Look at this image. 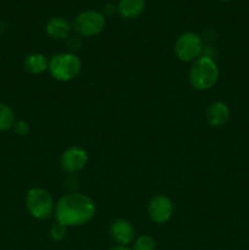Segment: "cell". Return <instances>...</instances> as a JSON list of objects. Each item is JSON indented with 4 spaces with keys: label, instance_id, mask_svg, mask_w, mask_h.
Returning a JSON list of instances; mask_svg holds the SVG:
<instances>
[{
    "label": "cell",
    "instance_id": "obj_1",
    "mask_svg": "<svg viewBox=\"0 0 249 250\" xmlns=\"http://www.w3.org/2000/svg\"><path fill=\"white\" fill-rule=\"evenodd\" d=\"M97 208L88 195L68 193L59 199L55 208V217L65 227L82 226L94 217Z\"/></svg>",
    "mask_w": 249,
    "mask_h": 250
},
{
    "label": "cell",
    "instance_id": "obj_7",
    "mask_svg": "<svg viewBox=\"0 0 249 250\" xmlns=\"http://www.w3.org/2000/svg\"><path fill=\"white\" fill-rule=\"evenodd\" d=\"M173 204L166 195H155L148 204V215L155 224H165L172 217Z\"/></svg>",
    "mask_w": 249,
    "mask_h": 250
},
{
    "label": "cell",
    "instance_id": "obj_4",
    "mask_svg": "<svg viewBox=\"0 0 249 250\" xmlns=\"http://www.w3.org/2000/svg\"><path fill=\"white\" fill-rule=\"evenodd\" d=\"M26 207L37 220H46L54 211V200L44 188H32L26 195Z\"/></svg>",
    "mask_w": 249,
    "mask_h": 250
},
{
    "label": "cell",
    "instance_id": "obj_10",
    "mask_svg": "<svg viewBox=\"0 0 249 250\" xmlns=\"http://www.w3.org/2000/svg\"><path fill=\"white\" fill-rule=\"evenodd\" d=\"M229 109L222 102H214L207 109V121L212 127H221L228 121Z\"/></svg>",
    "mask_w": 249,
    "mask_h": 250
},
{
    "label": "cell",
    "instance_id": "obj_3",
    "mask_svg": "<svg viewBox=\"0 0 249 250\" xmlns=\"http://www.w3.org/2000/svg\"><path fill=\"white\" fill-rule=\"evenodd\" d=\"M82 68L81 60L71 53L54 55L49 61V72L59 82H68L77 77Z\"/></svg>",
    "mask_w": 249,
    "mask_h": 250
},
{
    "label": "cell",
    "instance_id": "obj_13",
    "mask_svg": "<svg viewBox=\"0 0 249 250\" xmlns=\"http://www.w3.org/2000/svg\"><path fill=\"white\" fill-rule=\"evenodd\" d=\"M49 67V62L45 56L41 53H32L24 59V68L33 75H41Z\"/></svg>",
    "mask_w": 249,
    "mask_h": 250
},
{
    "label": "cell",
    "instance_id": "obj_5",
    "mask_svg": "<svg viewBox=\"0 0 249 250\" xmlns=\"http://www.w3.org/2000/svg\"><path fill=\"white\" fill-rule=\"evenodd\" d=\"M203 49L202 39L193 32L181 34L175 43L176 56L183 62H194L202 56Z\"/></svg>",
    "mask_w": 249,
    "mask_h": 250
},
{
    "label": "cell",
    "instance_id": "obj_14",
    "mask_svg": "<svg viewBox=\"0 0 249 250\" xmlns=\"http://www.w3.org/2000/svg\"><path fill=\"white\" fill-rule=\"evenodd\" d=\"M15 124L14 112L4 103H0V132L12 128Z\"/></svg>",
    "mask_w": 249,
    "mask_h": 250
},
{
    "label": "cell",
    "instance_id": "obj_20",
    "mask_svg": "<svg viewBox=\"0 0 249 250\" xmlns=\"http://www.w3.org/2000/svg\"><path fill=\"white\" fill-rule=\"evenodd\" d=\"M221 1H229V0H221Z\"/></svg>",
    "mask_w": 249,
    "mask_h": 250
},
{
    "label": "cell",
    "instance_id": "obj_9",
    "mask_svg": "<svg viewBox=\"0 0 249 250\" xmlns=\"http://www.w3.org/2000/svg\"><path fill=\"white\" fill-rule=\"evenodd\" d=\"M110 236L117 246L128 247L136 239V229L128 220L117 219L110 226Z\"/></svg>",
    "mask_w": 249,
    "mask_h": 250
},
{
    "label": "cell",
    "instance_id": "obj_2",
    "mask_svg": "<svg viewBox=\"0 0 249 250\" xmlns=\"http://www.w3.org/2000/svg\"><path fill=\"white\" fill-rule=\"evenodd\" d=\"M219 80V67L210 56H200L189 70V82L197 90H208Z\"/></svg>",
    "mask_w": 249,
    "mask_h": 250
},
{
    "label": "cell",
    "instance_id": "obj_6",
    "mask_svg": "<svg viewBox=\"0 0 249 250\" xmlns=\"http://www.w3.org/2000/svg\"><path fill=\"white\" fill-rule=\"evenodd\" d=\"M105 17L102 12L97 10H85L78 14L73 21V28L81 37L97 36L104 29Z\"/></svg>",
    "mask_w": 249,
    "mask_h": 250
},
{
    "label": "cell",
    "instance_id": "obj_12",
    "mask_svg": "<svg viewBox=\"0 0 249 250\" xmlns=\"http://www.w3.org/2000/svg\"><path fill=\"white\" fill-rule=\"evenodd\" d=\"M145 7V0H120L117 4L119 14L124 19H136Z\"/></svg>",
    "mask_w": 249,
    "mask_h": 250
},
{
    "label": "cell",
    "instance_id": "obj_19",
    "mask_svg": "<svg viewBox=\"0 0 249 250\" xmlns=\"http://www.w3.org/2000/svg\"><path fill=\"white\" fill-rule=\"evenodd\" d=\"M5 27H6V24H5V22H0V36H1V34L4 33Z\"/></svg>",
    "mask_w": 249,
    "mask_h": 250
},
{
    "label": "cell",
    "instance_id": "obj_15",
    "mask_svg": "<svg viewBox=\"0 0 249 250\" xmlns=\"http://www.w3.org/2000/svg\"><path fill=\"white\" fill-rule=\"evenodd\" d=\"M156 246L158 244H156L154 237L148 236V234H142L133 241L132 250H156Z\"/></svg>",
    "mask_w": 249,
    "mask_h": 250
},
{
    "label": "cell",
    "instance_id": "obj_17",
    "mask_svg": "<svg viewBox=\"0 0 249 250\" xmlns=\"http://www.w3.org/2000/svg\"><path fill=\"white\" fill-rule=\"evenodd\" d=\"M12 128H14L15 133L19 134V136H26V134L29 132V125L27 124L26 121H22V120H20V121L15 122Z\"/></svg>",
    "mask_w": 249,
    "mask_h": 250
},
{
    "label": "cell",
    "instance_id": "obj_18",
    "mask_svg": "<svg viewBox=\"0 0 249 250\" xmlns=\"http://www.w3.org/2000/svg\"><path fill=\"white\" fill-rule=\"evenodd\" d=\"M109 250H132V248H128V247H124V246H115L112 248H110Z\"/></svg>",
    "mask_w": 249,
    "mask_h": 250
},
{
    "label": "cell",
    "instance_id": "obj_8",
    "mask_svg": "<svg viewBox=\"0 0 249 250\" xmlns=\"http://www.w3.org/2000/svg\"><path fill=\"white\" fill-rule=\"evenodd\" d=\"M88 161L87 151L81 146H70L61 155V168L66 173H77L85 167Z\"/></svg>",
    "mask_w": 249,
    "mask_h": 250
},
{
    "label": "cell",
    "instance_id": "obj_11",
    "mask_svg": "<svg viewBox=\"0 0 249 250\" xmlns=\"http://www.w3.org/2000/svg\"><path fill=\"white\" fill-rule=\"evenodd\" d=\"M45 31L50 38L62 41V39L67 38L70 34L71 26L67 20L62 19V17H53L46 23Z\"/></svg>",
    "mask_w": 249,
    "mask_h": 250
},
{
    "label": "cell",
    "instance_id": "obj_16",
    "mask_svg": "<svg viewBox=\"0 0 249 250\" xmlns=\"http://www.w3.org/2000/svg\"><path fill=\"white\" fill-rule=\"evenodd\" d=\"M66 234H67V227L59 224V222L58 224L53 225L50 231H49V236H50V238L55 242L62 241V239L66 237Z\"/></svg>",
    "mask_w": 249,
    "mask_h": 250
}]
</instances>
